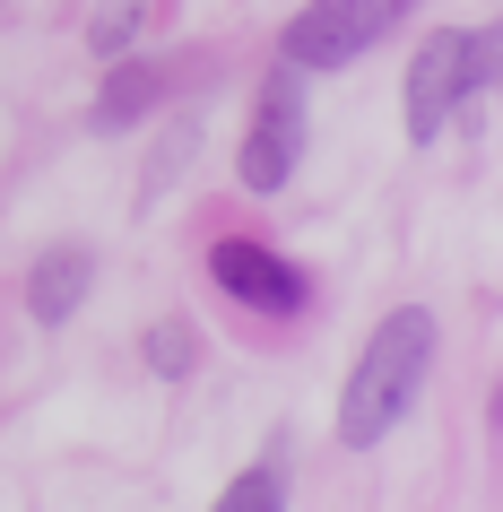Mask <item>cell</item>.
I'll use <instances>...</instances> for the list:
<instances>
[{"label":"cell","instance_id":"3","mask_svg":"<svg viewBox=\"0 0 503 512\" xmlns=\"http://www.w3.org/2000/svg\"><path fill=\"white\" fill-rule=\"evenodd\" d=\"M408 9H417V0H313V9L287 18L278 61H295V70H347V61L365 53V44H382Z\"/></svg>","mask_w":503,"mask_h":512},{"label":"cell","instance_id":"1","mask_svg":"<svg viewBox=\"0 0 503 512\" xmlns=\"http://www.w3.org/2000/svg\"><path fill=\"white\" fill-rule=\"evenodd\" d=\"M434 339H443V330H434L425 304L382 313V330L365 339V356H356V374H347V391H339V443L347 452H373V443L408 417L425 365H434Z\"/></svg>","mask_w":503,"mask_h":512},{"label":"cell","instance_id":"8","mask_svg":"<svg viewBox=\"0 0 503 512\" xmlns=\"http://www.w3.org/2000/svg\"><path fill=\"white\" fill-rule=\"evenodd\" d=\"M209 512H287V460H278V452L252 460V469H243V478L226 486Z\"/></svg>","mask_w":503,"mask_h":512},{"label":"cell","instance_id":"10","mask_svg":"<svg viewBox=\"0 0 503 512\" xmlns=\"http://www.w3.org/2000/svg\"><path fill=\"white\" fill-rule=\"evenodd\" d=\"M131 35H139V0H113V9H96V27H87V44L96 53H131Z\"/></svg>","mask_w":503,"mask_h":512},{"label":"cell","instance_id":"11","mask_svg":"<svg viewBox=\"0 0 503 512\" xmlns=\"http://www.w3.org/2000/svg\"><path fill=\"white\" fill-rule=\"evenodd\" d=\"M191 157V122H183V131H174V139H165V148H157V165H148V174H157V183H165V174H174V165H183ZM157 183H148V191H157Z\"/></svg>","mask_w":503,"mask_h":512},{"label":"cell","instance_id":"9","mask_svg":"<svg viewBox=\"0 0 503 512\" xmlns=\"http://www.w3.org/2000/svg\"><path fill=\"white\" fill-rule=\"evenodd\" d=\"M139 356H148L165 382H183L191 365H200V339H191V322H157L148 339H139Z\"/></svg>","mask_w":503,"mask_h":512},{"label":"cell","instance_id":"6","mask_svg":"<svg viewBox=\"0 0 503 512\" xmlns=\"http://www.w3.org/2000/svg\"><path fill=\"white\" fill-rule=\"evenodd\" d=\"M87 287H96V252H87V243H53V252L27 270V313L44 330H61L87 304Z\"/></svg>","mask_w":503,"mask_h":512},{"label":"cell","instance_id":"4","mask_svg":"<svg viewBox=\"0 0 503 512\" xmlns=\"http://www.w3.org/2000/svg\"><path fill=\"white\" fill-rule=\"evenodd\" d=\"M304 157V70L278 61L261 87V113H252V139H243V191H278Z\"/></svg>","mask_w":503,"mask_h":512},{"label":"cell","instance_id":"5","mask_svg":"<svg viewBox=\"0 0 503 512\" xmlns=\"http://www.w3.org/2000/svg\"><path fill=\"white\" fill-rule=\"evenodd\" d=\"M209 270H217V287H226L243 313H304V296H313V278L295 270V261H278L269 243H252V235L209 243Z\"/></svg>","mask_w":503,"mask_h":512},{"label":"cell","instance_id":"7","mask_svg":"<svg viewBox=\"0 0 503 512\" xmlns=\"http://www.w3.org/2000/svg\"><path fill=\"white\" fill-rule=\"evenodd\" d=\"M157 96H165L157 61H122V53H113V79H105V96H96V131H131Z\"/></svg>","mask_w":503,"mask_h":512},{"label":"cell","instance_id":"2","mask_svg":"<svg viewBox=\"0 0 503 512\" xmlns=\"http://www.w3.org/2000/svg\"><path fill=\"white\" fill-rule=\"evenodd\" d=\"M486 79H495V27L425 35L417 61H408V139H417V148H434V139L451 131V113L469 105Z\"/></svg>","mask_w":503,"mask_h":512}]
</instances>
